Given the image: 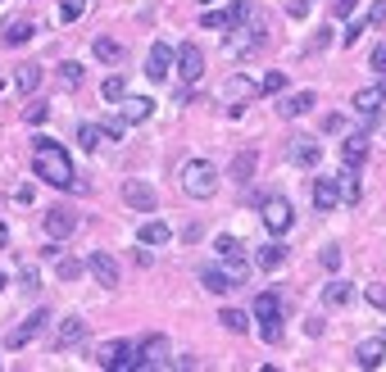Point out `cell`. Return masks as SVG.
<instances>
[{
	"mask_svg": "<svg viewBox=\"0 0 386 372\" xmlns=\"http://www.w3.org/2000/svg\"><path fill=\"white\" fill-rule=\"evenodd\" d=\"M200 281H205V291H214V295H228V291H236L232 272H228V268H218V264L200 268Z\"/></svg>",
	"mask_w": 386,
	"mask_h": 372,
	"instance_id": "cell-20",
	"label": "cell"
},
{
	"mask_svg": "<svg viewBox=\"0 0 386 372\" xmlns=\"http://www.w3.org/2000/svg\"><path fill=\"white\" fill-rule=\"evenodd\" d=\"M255 95H259V86L255 78H245V73H236V78H228V86H223V105H228V114H245V105H255Z\"/></svg>",
	"mask_w": 386,
	"mask_h": 372,
	"instance_id": "cell-5",
	"label": "cell"
},
{
	"mask_svg": "<svg viewBox=\"0 0 386 372\" xmlns=\"http://www.w3.org/2000/svg\"><path fill=\"white\" fill-rule=\"evenodd\" d=\"M55 272H59V281H78L82 272H86V264H82V259H64V254H59L55 259Z\"/></svg>",
	"mask_w": 386,
	"mask_h": 372,
	"instance_id": "cell-30",
	"label": "cell"
},
{
	"mask_svg": "<svg viewBox=\"0 0 386 372\" xmlns=\"http://www.w3.org/2000/svg\"><path fill=\"white\" fill-rule=\"evenodd\" d=\"M123 200H128L136 214H155V205H159V195H155V186H146V182H123Z\"/></svg>",
	"mask_w": 386,
	"mask_h": 372,
	"instance_id": "cell-13",
	"label": "cell"
},
{
	"mask_svg": "<svg viewBox=\"0 0 386 372\" xmlns=\"http://www.w3.org/2000/svg\"><path fill=\"white\" fill-rule=\"evenodd\" d=\"M36 86H41V68H36V64H23V68H19V91L32 95Z\"/></svg>",
	"mask_w": 386,
	"mask_h": 372,
	"instance_id": "cell-31",
	"label": "cell"
},
{
	"mask_svg": "<svg viewBox=\"0 0 386 372\" xmlns=\"http://www.w3.org/2000/svg\"><path fill=\"white\" fill-rule=\"evenodd\" d=\"M322 268H327V272L341 268V250H336V245H327V250H322Z\"/></svg>",
	"mask_w": 386,
	"mask_h": 372,
	"instance_id": "cell-44",
	"label": "cell"
},
{
	"mask_svg": "<svg viewBox=\"0 0 386 372\" xmlns=\"http://www.w3.org/2000/svg\"><path fill=\"white\" fill-rule=\"evenodd\" d=\"M46 237L51 241H64V237H73V232H78V214H73L68 205H55V209H46Z\"/></svg>",
	"mask_w": 386,
	"mask_h": 372,
	"instance_id": "cell-11",
	"label": "cell"
},
{
	"mask_svg": "<svg viewBox=\"0 0 386 372\" xmlns=\"http://www.w3.org/2000/svg\"><path fill=\"white\" fill-rule=\"evenodd\" d=\"M32 23L28 19H9V28H5V46H28L32 41Z\"/></svg>",
	"mask_w": 386,
	"mask_h": 372,
	"instance_id": "cell-26",
	"label": "cell"
},
{
	"mask_svg": "<svg viewBox=\"0 0 386 372\" xmlns=\"http://www.w3.org/2000/svg\"><path fill=\"white\" fill-rule=\"evenodd\" d=\"M364 23H368V28H382V23H386V0H377V5L368 9V19H364Z\"/></svg>",
	"mask_w": 386,
	"mask_h": 372,
	"instance_id": "cell-43",
	"label": "cell"
},
{
	"mask_svg": "<svg viewBox=\"0 0 386 372\" xmlns=\"http://www.w3.org/2000/svg\"><path fill=\"white\" fill-rule=\"evenodd\" d=\"M372 68H377L382 78H386V46H377V51H372Z\"/></svg>",
	"mask_w": 386,
	"mask_h": 372,
	"instance_id": "cell-46",
	"label": "cell"
},
{
	"mask_svg": "<svg viewBox=\"0 0 386 372\" xmlns=\"http://www.w3.org/2000/svg\"><path fill=\"white\" fill-rule=\"evenodd\" d=\"M382 354H386V336H382V331H372V336H364V341H359L355 363L368 372V368H377V363H382Z\"/></svg>",
	"mask_w": 386,
	"mask_h": 372,
	"instance_id": "cell-15",
	"label": "cell"
},
{
	"mask_svg": "<svg viewBox=\"0 0 386 372\" xmlns=\"http://www.w3.org/2000/svg\"><path fill=\"white\" fill-rule=\"evenodd\" d=\"M355 114L364 118V123H372L377 118V109L386 105V82H372V86H364V91H355Z\"/></svg>",
	"mask_w": 386,
	"mask_h": 372,
	"instance_id": "cell-12",
	"label": "cell"
},
{
	"mask_svg": "<svg viewBox=\"0 0 386 372\" xmlns=\"http://www.w3.org/2000/svg\"><path fill=\"white\" fill-rule=\"evenodd\" d=\"M32 168L41 182L59 186V191H68L73 182H78V172H73V159L59 141H51V136H36V150H32Z\"/></svg>",
	"mask_w": 386,
	"mask_h": 372,
	"instance_id": "cell-1",
	"label": "cell"
},
{
	"mask_svg": "<svg viewBox=\"0 0 386 372\" xmlns=\"http://www.w3.org/2000/svg\"><path fill=\"white\" fill-rule=\"evenodd\" d=\"M46 322H51V314H46V309H36V314H28V318H23L19 327L5 336V350H23L28 341H36V336L46 331Z\"/></svg>",
	"mask_w": 386,
	"mask_h": 372,
	"instance_id": "cell-8",
	"label": "cell"
},
{
	"mask_svg": "<svg viewBox=\"0 0 386 372\" xmlns=\"http://www.w3.org/2000/svg\"><path fill=\"white\" fill-rule=\"evenodd\" d=\"M259 218H264V227L273 232V237H286L295 222V209L286 195H264V205H259Z\"/></svg>",
	"mask_w": 386,
	"mask_h": 372,
	"instance_id": "cell-4",
	"label": "cell"
},
{
	"mask_svg": "<svg viewBox=\"0 0 386 372\" xmlns=\"http://www.w3.org/2000/svg\"><path fill=\"white\" fill-rule=\"evenodd\" d=\"M250 168H255V150H241V155H236V164H232V177L245 182V177H250Z\"/></svg>",
	"mask_w": 386,
	"mask_h": 372,
	"instance_id": "cell-35",
	"label": "cell"
},
{
	"mask_svg": "<svg viewBox=\"0 0 386 372\" xmlns=\"http://www.w3.org/2000/svg\"><path fill=\"white\" fill-rule=\"evenodd\" d=\"M5 245H9V227H5V222H0V250H5Z\"/></svg>",
	"mask_w": 386,
	"mask_h": 372,
	"instance_id": "cell-48",
	"label": "cell"
},
{
	"mask_svg": "<svg viewBox=\"0 0 386 372\" xmlns=\"http://www.w3.org/2000/svg\"><path fill=\"white\" fill-rule=\"evenodd\" d=\"M364 32H368V23H350V28L341 32V46H355V41H359V36H364Z\"/></svg>",
	"mask_w": 386,
	"mask_h": 372,
	"instance_id": "cell-42",
	"label": "cell"
},
{
	"mask_svg": "<svg viewBox=\"0 0 386 372\" xmlns=\"http://www.w3.org/2000/svg\"><path fill=\"white\" fill-rule=\"evenodd\" d=\"M96 59H105V64H118V59H123V46L109 41V36H101V41H96Z\"/></svg>",
	"mask_w": 386,
	"mask_h": 372,
	"instance_id": "cell-33",
	"label": "cell"
},
{
	"mask_svg": "<svg viewBox=\"0 0 386 372\" xmlns=\"http://www.w3.org/2000/svg\"><path fill=\"white\" fill-rule=\"evenodd\" d=\"M218 322H223L228 331H236V336H245V331H250V314H241V309H223Z\"/></svg>",
	"mask_w": 386,
	"mask_h": 372,
	"instance_id": "cell-28",
	"label": "cell"
},
{
	"mask_svg": "<svg viewBox=\"0 0 386 372\" xmlns=\"http://www.w3.org/2000/svg\"><path fill=\"white\" fill-rule=\"evenodd\" d=\"M336 205H341V177H314V209L332 214Z\"/></svg>",
	"mask_w": 386,
	"mask_h": 372,
	"instance_id": "cell-14",
	"label": "cell"
},
{
	"mask_svg": "<svg viewBox=\"0 0 386 372\" xmlns=\"http://www.w3.org/2000/svg\"><path fill=\"white\" fill-rule=\"evenodd\" d=\"M173 64H178V51H173L168 41H155L151 55H146V73H151V82H168Z\"/></svg>",
	"mask_w": 386,
	"mask_h": 372,
	"instance_id": "cell-10",
	"label": "cell"
},
{
	"mask_svg": "<svg viewBox=\"0 0 386 372\" xmlns=\"http://www.w3.org/2000/svg\"><path fill=\"white\" fill-rule=\"evenodd\" d=\"M105 141H109L105 123H82V128H78V145H82V150H101Z\"/></svg>",
	"mask_w": 386,
	"mask_h": 372,
	"instance_id": "cell-23",
	"label": "cell"
},
{
	"mask_svg": "<svg viewBox=\"0 0 386 372\" xmlns=\"http://www.w3.org/2000/svg\"><path fill=\"white\" fill-rule=\"evenodd\" d=\"M0 286H5V277H0Z\"/></svg>",
	"mask_w": 386,
	"mask_h": 372,
	"instance_id": "cell-50",
	"label": "cell"
},
{
	"mask_svg": "<svg viewBox=\"0 0 386 372\" xmlns=\"http://www.w3.org/2000/svg\"><path fill=\"white\" fill-rule=\"evenodd\" d=\"M23 286H28V291H36V286H41V277H36V268H23Z\"/></svg>",
	"mask_w": 386,
	"mask_h": 372,
	"instance_id": "cell-47",
	"label": "cell"
},
{
	"mask_svg": "<svg viewBox=\"0 0 386 372\" xmlns=\"http://www.w3.org/2000/svg\"><path fill=\"white\" fill-rule=\"evenodd\" d=\"M168 368V336H146L136 345V372H155Z\"/></svg>",
	"mask_w": 386,
	"mask_h": 372,
	"instance_id": "cell-7",
	"label": "cell"
},
{
	"mask_svg": "<svg viewBox=\"0 0 386 372\" xmlns=\"http://www.w3.org/2000/svg\"><path fill=\"white\" fill-rule=\"evenodd\" d=\"M200 5H214V0H200Z\"/></svg>",
	"mask_w": 386,
	"mask_h": 372,
	"instance_id": "cell-49",
	"label": "cell"
},
{
	"mask_svg": "<svg viewBox=\"0 0 386 372\" xmlns=\"http://www.w3.org/2000/svg\"><path fill=\"white\" fill-rule=\"evenodd\" d=\"M118 109H123V123L136 128V123H146V118L155 114V100H151V95H123Z\"/></svg>",
	"mask_w": 386,
	"mask_h": 372,
	"instance_id": "cell-16",
	"label": "cell"
},
{
	"mask_svg": "<svg viewBox=\"0 0 386 372\" xmlns=\"http://www.w3.org/2000/svg\"><path fill=\"white\" fill-rule=\"evenodd\" d=\"M318 159H322V145L314 141V136H291V164L318 168Z\"/></svg>",
	"mask_w": 386,
	"mask_h": 372,
	"instance_id": "cell-18",
	"label": "cell"
},
{
	"mask_svg": "<svg viewBox=\"0 0 386 372\" xmlns=\"http://www.w3.org/2000/svg\"><path fill=\"white\" fill-rule=\"evenodd\" d=\"M82 341H86V322H82V318H64L55 345H59V350H73V345H82Z\"/></svg>",
	"mask_w": 386,
	"mask_h": 372,
	"instance_id": "cell-22",
	"label": "cell"
},
{
	"mask_svg": "<svg viewBox=\"0 0 386 372\" xmlns=\"http://www.w3.org/2000/svg\"><path fill=\"white\" fill-rule=\"evenodd\" d=\"M355 5H359V0H332V14H336V19H350Z\"/></svg>",
	"mask_w": 386,
	"mask_h": 372,
	"instance_id": "cell-45",
	"label": "cell"
},
{
	"mask_svg": "<svg viewBox=\"0 0 386 372\" xmlns=\"http://www.w3.org/2000/svg\"><path fill=\"white\" fill-rule=\"evenodd\" d=\"M178 182H182V191L191 195V200H209V195H218V168L209 164V159H186Z\"/></svg>",
	"mask_w": 386,
	"mask_h": 372,
	"instance_id": "cell-2",
	"label": "cell"
},
{
	"mask_svg": "<svg viewBox=\"0 0 386 372\" xmlns=\"http://www.w3.org/2000/svg\"><path fill=\"white\" fill-rule=\"evenodd\" d=\"M214 250H218V259H241V254H245V245L236 241V237H218Z\"/></svg>",
	"mask_w": 386,
	"mask_h": 372,
	"instance_id": "cell-34",
	"label": "cell"
},
{
	"mask_svg": "<svg viewBox=\"0 0 386 372\" xmlns=\"http://www.w3.org/2000/svg\"><path fill=\"white\" fill-rule=\"evenodd\" d=\"M350 300H355L350 281H327V286H322V304H327V309H341V304H350Z\"/></svg>",
	"mask_w": 386,
	"mask_h": 372,
	"instance_id": "cell-24",
	"label": "cell"
},
{
	"mask_svg": "<svg viewBox=\"0 0 386 372\" xmlns=\"http://www.w3.org/2000/svg\"><path fill=\"white\" fill-rule=\"evenodd\" d=\"M86 268H91V277L101 281V286H118V264L109 250H96L91 259H86Z\"/></svg>",
	"mask_w": 386,
	"mask_h": 372,
	"instance_id": "cell-17",
	"label": "cell"
},
{
	"mask_svg": "<svg viewBox=\"0 0 386 372\" xmlns=\"http://www.w3.org/2000/svg\"><path fill=\"white\" fill-rule=\"evenodd\" d=\"M255 259H259V268H268V272H273V268H282V264H286V245H282V241H268V245H259V254H255Z\"/></svg>",
	"mask_w": 386,
	"mask_h": 372,
	"instance_id": "cell-25",
	"label": "cell"
},
{
	"mask_svg": "<svg viewBox=\"0 0 386 372\" xmlns=\"http://www.w3.org/2000/svg\"><path fill=\"white\" fill-rule=\"evenodd\" d=\"M59 78H64V86H78V82H82V64H78V59L59 64Z\"/></svg>",
	"mask_w": 386,
	"mask_h": 372,
	"instance_id": "cell-39",
	"label": "cell"
},
{
	"mask_svg": "<svg viewBox=\"0 0 386 372\" xmlns=\"http://www.w3.org/2000/svg\"><path fill=\"white\" fill-rule=\"evenodd\" d=\"M46 114H51V109H46L41 100H36V105H28V109H23V123H32V128H36V123H46Z\"/></svg>",
	"mask_w": 386,
	"mask_h": 372,
	"instance_id": "cell-41",
	"label": "cell"
},
{
	"mask_svg": "<svg viewBox=\"0 0 386 372\" xmlns=\"http://www.w3.org/2000/svg\"><path fill=\"white\" fill-rule=\"evenodd\" d=\"M82 9H86V0H64V5H59V19H64V23H78Z\"/></svg>",
	"mask_w": 386,
	"mask_h": 372,
	"instance_id": "cell-37",
	"label": "cell"
},
{
	"mask_svg": "<svg viewBox=\"0 0 386 372\" xmlns=\"http://www.w3.org/2000/svg\"><path fill=\"white\" fill-rule=\"evenodd\" d=\"M96 363L109 368V372H128V368H136V345L109 341V345H101V350H96Z\"/></svg>",
	"mask_w": 386,
	"mask_h": 372,
	"instance_id": "cell-6",
	"label": "cell"
},
{
	"mask_svg": "<svg viewBox=\"0 0 386 372\" xmlns=\"http://www.w3.org/2000/svg\"><path fill=\"white\" fill-rule=\"evenodd\" d=\"M314 105H318L314 91H295V95H286V100L278 105V114H282V118H300V114H309Z\"/></svg>",
	"mask_w": 386,
	"mask_h": 372,
	"instance_id": "cell-21",
	"label": "cell"
},
{
	"mask_svg": "<svg viewBox=\"0 0 386 372\" xmlns=\"http://www.w3.org/2000/svg\"><path fill=\"white\" fill-rule=\"evenodd\" d=\"M364 300L377 304V309H386V281H372V286H364Z\"/></svg>",
	"mask_w": 386,
	"mask_h": 372,
	"instance_id": "cell-40",
	"label": "cell"
},
{
	"mask_svg": "<svg viewBox=\"0 0 386 372\" xmlns=\"http://www.w3.org/2000/svg\"><path fill=\"white\" fill-rule=\"evenodd\" d=\"M341 200H345V205H359V200H364V191H359V177H355V168H345V172H341Z\"/></svg>",
	"mask_w": 386,
	"mask_h": 372,
	"instance_id": "cell-29",
	"label": "cell"
},
{
	"mask_svg": "<svg viewBox=\"0 0 386 372\" xmlns=\"http://www.w3.org/2000/svg\"><path fill=\"white\" fill-rule=\"evenodd\" d=\"M101 95H105V100H109V105H118V100H123V95H128V86H123V78H105V86H101Z\"/></svg>",
	"mask_w": 386,
	"mask_h": 372,
	"instance_id": "cell-36",
	"label": "cell"
},
{
	"mask_svg": "<svg viewBox=\"0 0 386 372\" xmlns=\"http://www.w3.org/2000/svg\"><path fill=\"white\" fill-rule=\"evenodd\" d=\"M364 159H368V136H364V132H350V136L341 141V164L359 172V168H364Z\"/></svg>",
	"mask_w": 386,
	"mask_h": 372,
	"instance_id": "cell-19",
	"label": "cell"
},
{
	"mask_svg": "<svg viewBox=\"0 0 386 372\" xmlns=\"http://www.w3.org/2000/svg\"><path fill=\"white\" fill-rule=\"evenodd\" d=\"M173 68L182 73V82H186V86L200 82V73H205V51H200L195 41H182V46H178V64H173Z\"/></svg>",
	"mask_w": 386,
	"mask_h": 372,
	"instance_id": "cell-9",
	"label": "cell"
},
{
	"mask_svg": "<svg viewBox=\"0 0 386 372\" xmlns=\"http://www.w3.org/2000/svg\"><path fill=\"white\" fill-rule=\"evenodd\" d=\"M282 86H286V73H268V78L259 82V95H278Z\"/></svg>",
	"mask_w": 386,
	"mask_h": 372,
	"instance_id": "cell-38",
	"label": "cell"
},
{
	"mask_svg": "<svg viewBox=\"0 0 386 372\" xmlns=\"http://www.w3.org/2000/svg\"><path fill=\"white\" fill-rule=\"evenodd\" d=\"M168 237H173V232H168V222H159V218L141 222V245H164Z\"/></svg>",
	"mask_w": 386,
	"mask_h": 372,
	"instance_id": "cell-27",
	"label": "cell"
},
{
	"mask_svg": "<svg viewBox=\"0 0 386 372\" xmlns=\"http://www.w3.org/2000/svg\"><path fill=\"white\" fill-rule=\"evenodd\" d=\"M205 28L218 32V36H228V32L236 28V14H232V9H228V14H205Z\"/></svg>",
	"mask_w": 386,
	"mask_h": 372,
	"instance_id": "cell-32",
	"label": "cell"
},
{
	"mask_svg": "<svg viewBox=\"0 0 386 372\" xmlns=\"http://www.w3.org/2000/svg\"><path fill=\"white\" fill-rule=\"evenodd\" d=\"M255 322L264 327V341H282V295L278 291H259L255 295Z\"/></svg>",
	"mask_w": 386,
	"mask_h": 372,
	"instance_id": "cell-3",
	"label": "cell"
}]
</instances>
